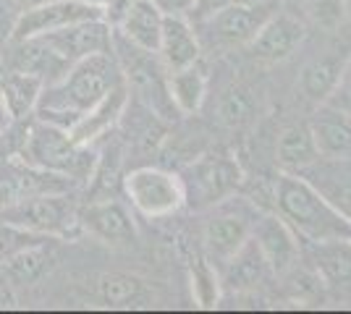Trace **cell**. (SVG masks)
<instances>
[{"label":"cell","instance_id":"obj_1","mask_svg":"<svg viewBox=\"0 0 351 314\" xmlns=\"http://www.w3.org/2000/svg\"><path fill=\"white\" fill-rule=\"evenodd\" d=\"M121 81V68L110 53H97L76 60L58 81L45 84L34 116L45 123L71 129L92 105L100 103Z\"/></svg>","mask_w":351,"mask_h":314},{"label":"cell","instance_id":"obj_2","mask_svg":"<svg viewBox=\"0 0 351 314\" xmlns=\"http://www.w3.org/2000/svg\"><path fill=\"white\" fill-rule=\"evenodd\" d=\"M273 202L283 223L309 244L351 241V220L302 176L280 173L273 186Z\"/></svg>","mask_w":351,"mask_h":314},{"label":"cell","instance_id":"obj_3","mask_svg":"<svg viewBox=\"0 0 351 314\" xmlns=\"http://www.w3.org/2000/svg\"><path fill=\"white\" fill-rule=\"evenodd\" d=\"M19 157H24L27 163L37 165L43 170L66 176L73 183L92 179L97 165V155L89 150V144L73 142L66 129L45 120H32L27 126V139Z\"/></svg>","mask_w":351,"mask_h":314},{"label":"cell","instance_id":"obj_4","mask_svg":"<svg viewBox=\"0 0 351 314\" xmlns=\"http://www.w3.org/2000/svg\"><path fill=\"white\" fill-rule=\"evenodd\" d=\"M0 223L29 231L45 239H69L79 228V212L69 202V192L37 194L0 207Z\"/></svg>","mask_w":351,"mask_h":314},{"label":"cell","instance_id":"obj_5","mask_svg":"<svg viewBox=\"0 0 351 314\" xmlns=\"http://www.w3.org/2000/svg\"><path fill=\"white\" fill-rule=\"evenodd\" d=\"M132 207L149 220L171 218L186 205L184 181L160 168H136L123 181Z\"/></svg>","mask_w":351,"mask_h":314},{"label":"cell","instance_id":"obj_6","mask_svg":"<svg viewBox=\"0 0 351 314\" xmlns=\"http://www.w3.org/2000/svg\"><path fill=\"white\" fill-rule=\"evenodd\" d=\"M257 215L247 207V202L223 205L218 212H213L205 223V249L213 265H226L231 257L247 244L252 236Z\"/></svg>","mask_w":351,"mask_h":314},{"label":"cell","instance_id":"obj_7","mask_svg":"<svg viewBox=\"0 0 351 314\" xmlns=\"http://www.w3.org/2000/svg\"><path fill=\"white\" fill-rule=\"evenodd\" d=\"M87 18H105V11L82 0H45L40 5L19 11L11 40L40 37V34L63 29V27H71L76 21H87Z\"/></svg>","mask_w":351,"mask_h":314},{"label":"cell","instance_id":"obj_8","mask_svg":"<svg viewBox=\"0 0 351 314\" xmlns=\"http://www.w3.org/2000/svg\"><path fill=\"white\" fill-rule=\"evenodd\" d=\"M73 186L71 179L43 170L37 165L27 163L24 157H8L0 163V207L21 202L27 196L37 194H60Z\"/></svg>","mask_w":351,"mask_h":314},{"label":"cell","instance_id":"obj_9","mask_svg":"<svg viewBox=\"0 0 351 314\" xmlns=\"http://www.w3.org/2000/svg\"><path fill=\"white\" fill-rule=\"evenodd\" d=\"M191 181H184L186 202L215 205L234 194L241 183V168L231 155H207L199 163L191 165Z\"/></svg>","mask_w":351,"mask_h":314},{"label":"cell","instance_id":"obj_10","mask_svg":"<svg viewBox=\"0 0 351 314\" xmlns=\"http://www.w3.org/2000/svg\"><path fill=\"white\" fill-rule=\"evenodd\" d=\"M47 45L58 53L66 63H76L97 53H110L113 47V24L108 18H87L76 21L71 27L40 34Z\"/></svg>","mask_w":351,"mask_h":314},{"label":"cell","instance_id":"obj_11","mask_svg":"<svg viewBox=\"0 0 351 314\" xmlns=\"http://www.w3.org/2000/svg\"><path fill=\"white\" fill-rule=\"evenodd\" d=\"M270 16L267 5L263 3H247V0H234L231 5L220 8L218 14L207 16L205 21H199L207 29L210 42L223 47L249 45V40L257 34L263 27V21Z\"/></svg>","mask_w":351,"mask_h":314},{"label":"cell","instance_id":"obj_12","mask_svg":"<svg viewBox=\"0 0 351 314\" xmlns=\"http://www.w3.org/2000/svg\"><path fill=\"white\" fill-rule=\"evenodd\" d=\"M304 40V24L291 14H270L257 34L249 40V50L257 60L278 63L291 55Z\"/></svg>","mask_w":351,"mask_h":314},{"label":"cell","instance_id":"obj_13","mask_svg":"<svg viewBox=\"0 0 351 314\" xmlns=\"http://www.w3.org/2000/svg\"><path fill=\"white\" fill-rule=\"evenodd\" d=\"M296 176L309 181L338 212H343L351 220V155H343V157L320 155Z\"/></svg>","mask_w":351,"mask_h":314},{"label":"cell","instance_id":"obj_14","mask_svg":"<svg viewBox=\"0 0 351 314\" xmlns=\"http://www.w3.org/2000/svg\"><path fill=\"white\" fill-rule=\"evenodd\" d=\"M79 228L92 233L95 239L116 244V246L136 241V225H134L132 212L113 199L87 205L79 212Z\"/></svg>","mask_w":351,"mask_h":314},{"label":"cell","instance_id":"obj_15","mask_svg":"<svg viewBox=\"0 0 351 314\" xmlns=\"http://www.w3.org/2000/svg\"><path fill=\"white\" fill-rule=\"evenodd\" d=\"M5 68L8 71H24V74L40 76L45 84L58 81L60 76L71 68V63L60 58L43 37L29 40H11V50L5 53Z\"/></svg>","mask_w":351,"mask_h":314},{"label":"cell","instance_id":"obj_16","mask_svg":"<svg viewBox=\"0 0 351 314\" xmlns=\"http://www.w3.org/2000/svg\"><path fill=\"white\" fill-rule=\"evenodd\" d=\"M252 239L260 244L265 259L273 272H289L299 262V246H296V233L283 223L280 215H265L254 220Z\"/></svg>","mask_w":351,"mask_h":314},{"label":"cell","instance_id":"obj_17","mask_svg":"<svg viewBox=\"0 0 351 314\" xmlns=\"http://www.w3.org/2000/svg\"><path fill=\"white\" fill-rule=\"evenodd\" d=\"M158 55L168 71L186 68L199 60V37L186 16H162V31Z\"/></svg>","mask_w":351,"mask_h":314},{"label":"cell","instance_id":"obj_18","mask_svg":"<svg viewBox=\"0 0 351 314\" xmlns=\"http://www.w3.org/2000/svg\"><path fill=\"white\" fill-rule=\"evenodd\" d=\"M309 129L320 155H328V157L351 155V110L333 103H322Z\"/></svg>","mask_w":351,"mask_h":314},{"label":"cell","instance_id":"obj_19","mask_svg":"<svg viewBox=\"0 0 351 314\" xmlns=\"http://www.w3.org/2000/svg\"><path fill=\"white\" fill-rule=\"evenodd\" d=\"M118 31L129 40L136 50L158 53L162 31V14L155 8L152 0H129L126 11L118 18Z\"/></svg>","mask_w":351,"mask_h":314},{"label":"cell","instance_id":"obj_20","mask_svg":"<svg viewBox=\"0 0 351 314\" xmlns=\"http://www.w3.org/2000/svg\"><path fill=\"white\" fill-rule=\"evenodd\" d=\"M126 100H129V94H126L123 81H121V84H116L113 90L105 94L100 103L92 105L87 113L76 120L71 129H66V131L71 134L73 142H79V144H92L97 136H103L105 131L121 118V113H123V107H126Z\"/></svg>","mask_w":351,"mask_h":314},{"label":"cell","instance_id":"obj_21","mask_svg":"<svg viewBox=\"0 0 351 314\" xmlns=\"http://www.w3.org/2000/svg\"><path fill=\"white\" fill-rule=\"evenodd\" d=\"M315 246V267L320 280L338 299H351V241H328Z\"/></svg>","mask_w":351,"mask_h":314},{"label":"cell","instance_id":"obj_22","mask_svg":"<svg viewBox=\"0 0 351 314\" xmlns=\"http://www.w3.org/2000/svg\"><path fill=\"white\" fill-rule=\"evenodd\" d=\"M317 157H320V150L315 144L309 123H293L280 131L278 144H276V160L286 173H302Z\"/></svg>","mask_w":351,"mask_h":314},{"label":"cell","instance_id":"obj_23","mask_svg":"<svg viewBox=\"0 0 351 314\" xmlns=\"http://www.w3.org/2000/svg\"><path fill=\"white\" fill-rule=\"evenodd\" d=\"M43 90V79L34 74H24V71H5L0 79V97H3V103H5L14 120L29 118L37 107Z\"/></svg>","mask_w":351,"mask_h":314},{"label":"cell","instance_id":"obj_24","mask_svg":"<svg viewBox=\"0 0 351 314\" xmlns=\"http://www.w3.org/2000/svg\"><path fill=\"white\" fill-rule=\"evenodd\" d=\"M97 296L108 306L116 309H142L152 304V293L147 285L126 272H105L97 280Z\"/></svg>","mask_w":351,"mask_h":314},{"label":"cell","instance_id":"obj_25","mask_svg":"<svg viewBox=\"0 0 351 314\" xmlns=\"http://www.w3.org/2000/svg\"><path fill=\"white\" fill-rule=\"evenodd\" d=\"M205 94H207V76L197 63H191L186 68H178V71H171L168 97L176 105V110H181L186 116L197 113L202 107V103H205Z\"/></svg>","mask_w":351,"mask_h":314},{"label":"cell","instance_id":"obj_26","mask_svg":"<svg viewBox=\"0 0 351 314\" xmlns=\"http://www.w3.org/2000/svg\"><path fill=\"white\" fill-rule=\"evenodd\" d=\"M343 66L346 63H341L338 58H330V55L309 60L307 66L302 68V79H299V87L304 92V97L312 100V103H328V97L333 94V90L341 81Z\"/></svg>","mask_w":351,"mask_h":314},{"label":"cell","instance_id":"obj_27","mask_svg":"<svg viewBox=\"0 0 351 314\" xmlns=\"http://www.w3.org/2000/svg\"><path fill=\"white\" fill-rule=\"evenodd\" d=\"M223 270H226V280L231 288H252L263 280L270 265L265 259L260 244L249 236L247 244L223 265Z\"/></svg>","mask_w":351,"mask_h":314},{"label":"cell","instance_id":"obj_28","mask_svg":"<svg viewBox=\"0 0 351 314\" xmlns=\"http://www.w3.org/2000/svg\"><path fill=\"white\" fill-rule=\"evenodd\" d=\"M3 262H5V267L11 272V278L24 280V283H32V280H37L45 270H47L50 254H47V249H45V241H37V244H29V246L14 252L11 257H5Z\"/></svg>","mask_w":351,"mask_h":314},{"label":"cell","instance_id":"obj_29","mask_svg":"<svg viewBox=\"0 0 351 314\" xmlns=\"http://www.w3.org/2000/svg\"><path fill=\"white\" fill-rule=\"evenodd\" d=\"M191 293L199 306H215L220 299V278L213 262L199 259L191 265Z\"/></svg>","mask_w":351,"mask_h":314},{"label":"cell","instance_id":"obj_30","mask_svg":"<svg viewBox=\"0 0 351 314\" xmlns=\"http://www.w3.org/2000/svg\"><path fill=\"white\" fill-rule=\"evenodd\" d=\"M252 113H254V103L247 90L226 92V97L218 105V120L228 129H241L252 120Z\"/></svg>","mask_w":351,"mask_h":314},{"label":"cell","instance_id":"obj_31","mask_svg":"<svg viewBox=\"0 0 351 314\" xmlns=\"http://www.w3.org/2000/svg\"><path fill=\"white\" fill-rule=\"evenodd\" d=\"M304 3H307L309 18H312L317 27H325V29H336L338 24L346 18V11H343V0H304Z\"/></svg>","mask_w":351,"mask_h":314},{"label":"cell","instance_id":"obj_32","mask_svg":"<svg viewBox=\"0 0 351 314\" xmlns=\"http://www.w3.org/2000/svg\"><path fill=\"white\" fill-rule=\"evenodd\" d=\"M328 103H333V105H338V107H346V110H351V60L343 66L341 81H338V87L333 90V94L328 97Z\"/></svg>","mask_w":351,"mask_h":314},{"label":"cell","instance_id":"obj_33","mask_svg":"<svg viewBox=\"0 0 351 314\" xmlns=\"http://www.w3.org/2000/svg\"><path fill=\"white\" fill-rule=\"evenodd\" d=\"M231 3H234V0H194L189 16H194V21H205L207 16L218 14L220 8L231 5Z\"/></svg>","mask_w":351,"mask_h":314},{"label":"cell","instance_id":"obj_34","mask_svg":"<svg viewBox=\"0 0 351 314\" xmlns=\"http://www.w3.org/2000/svg\"><path fill=\"white\" fill-rule=\"evenodd\" d=\"M162 16H189L194 0H152Z\"/></svg>","mask_w":351,"mask_h":314},{"label":"cell","instance_id":"obj_35","mask_svg":"<svg viewBox=\"0 0 351 314\" xmlns=\"http://www.w3.org/2000/svg\"><path fill=\"white\" fill-rule=\"evenodd\" d=\"M11 113H8V107H5V103H3V97H0V131H3V129H5V126H8V123H11Z\"/></svg>","mask_w":351,"mask_h":314},{"label":"cell","instance_id":"obj_36","mask_svg":"<svg viewBox=\"0 0 351 314\" xmlns=\"http://www.w3.org/2000/svg\"><path fill=\"white\" fill-rule=\"evenodd\" d=\"M19 11H24V8H32V5H40V3H45V0H11Z\"/></svg>","mask_w":351,"mask_h":314},{"label":"cell","instance_id":"obj_37","mask_svg":"<svg viewBox=\"0 0 351 314\" xmlns=\"http://www.w3.org/2000/svg\"><path fill=\"white\" fill-rule=\"evenodd\" d=\"M82 3H89V5L103 8V11H108V5H110V0H82Z\"/></svg>","mask_w":351,"mask_h":314},{"label":"cell","instance_id":"obj_38","mask_svg":"<svg viewBox=\"0 0 351 314\" xmlns=\"http://www.w3.org/2000/svg\"><path fill=\"white\" fill-rule=\"evenodd\" d=\"M343 11H346V16L351 18V0H343Z\"/></svg>","mask_w":351,"mask_h":314}]
</instances>
